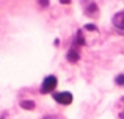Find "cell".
<instances>
[{
	"label": "cell",
	"mask_w": 124,
	"mask_h": 119,
	"mask_svg": "<svg viewBox=\"0 0 124 119\" xmlns=\"http://www.w3.org/2000/svg\"><path fill=\"white\" fill-rule=\"evenodd\" d=\"M38 5H39L42 9H46V8H49V5H50V0H38Z\"/></svg>",
	"instance_id": "obj_11"
},
{
	"label": "cell",
	"mask_w": 124,
	"mask_h": 119,
	"mask_svg": "<svg viewBox=\"0 0 124 119\" xmlns=\"http://www.w3.org/2000/svg\"><path fill=\"white\" fill-rule=\"evenodd\" d=\"M85 42H86V39H85V36H83V31L82 30H77V33L74 35V38H72V44L71 46H74V47H82L85 46Z\"/></svg>",
	"instance_id": "obj_6"
},
{
	"label": "cell",
	"mask_w": 124,
	"mask_h": 119,
	"mask_svg": "<svg viewBox=\"0 0 124 119\" xmlns=\"http://www.w3.org/2000/svg\"><path fill=\"white\" fill-rule=\"evenodd\" d=\"M42 119H60V116H44Z\"/></svg>",
	"instance_id": "obj_13"
},
{
	"label": "cell",
	"mask_w": 124,
	"mask_h": 119,
	"mask_svg": "<svg viewBox=\"0 0 124 119\" xmlns=\"http://www.w3.org/2000/svg\"><path fill=\"white\" fill-rule=\"evenodd\" d=\"M83 13L86 17H97L99 16V6L94 2H86L83 6Z\"/></svg>",
	"instance_id": "obj_4"
},
{
	"label": "cell",
	"mask_w": 124,
	"mask_h": 119,
	"mask_svg": "<svg viewBox=\"0 0 124 119\" xmlns=\"http://www.w3.org/2000/svg\"><path fill=\"white\" fill-rule=\"evenodd\" d=\"M112 25L119 31V33H123V31H124V9L118 11L112 17Z\"/></svg>",
	"instance_id": "obj_3"
},
{
	"label": "cell",
	"mask_w": 124,
	"mask_h": 119,
	"mask_svg": "<svg viewBox=\"0 0 124 119\" xmlns=\"http://www.w3.org/2000/svg\"><path fill=\"white\" fill-rule=\"evenodd\" d=\"M0 119H6V114H2V116H0Z\"/></svg>",
	"instance_id": "obj_14"
},
{
	"label": "cell",
	"mask_w": 124,
	"mask_h": 119,
	"mask_svg": "<svg viewBox=\"0 0 124 119\" xmlns=\"http://www.w3.org/2000/svg\"><path fill=\"white\" fill-rule=\"evenodd\" d=\"M115 85L124 88V74H118V75L115 77Z\"/></svg>",
	"instance_id": "obj_9"
},
{
	"label": "cell",
	"mask_w": 124,
	"mask_h": 119,
	"mask_svg": "<svg viewBox=\"0 0 124 119\" xmlns=\"http://www.w3.org/2000/svg\"><path fill=\"white\" fill-rule=\"evenodd\" d=\"M52 97H54V100L57 102L58 105H63V107H68V105H71V104H72V100H74L72 92H69V91L54 92V94H52Z\"/></svg>",
	"instance_id": "obj_2"
},
{
	"label": "cell",
	"mask_w": 124,
	"mask_h": 119,
	"mask_svg": "<svg viewBox=\"0 0 124 119\" xmlns=\"http://www.w3.org/2000/svg\"><path fill=\"white\" fill-rule=\"evenodd\" d=\"M83 30H86V31H93V33H96V31H97V27H96L94 24H86V25L83 27Z\"/></svg>",
	"instance_id": "obj_10"
},
{
	"label": "cell",
	"mask_w": 124,
	"mask_h": 119,
	"mask_svg": "<svg viewBox=\"0 0 124 119\" xmlns=\"http://www.w3.org/2000/svg\"><path fill=\"white\" fill-rule=\"evenodd\" d=\"M57 85H58V78L57 75H47L41 83V88H39V92L41 94H54L55 89H57Z\"/></svg>",
	"instance_id": "obj_1"
},
{
	"label": "cell",
	"mask_w": 124,
	"mask_h": 119,
	"mask_svg": "<svg viewBox=\"0 0 124 119\" xmlns=\"http://www.w3.org/2000/svg\"><path fill=\"white\" fill-rule=\"evenodd\" d=\"M66 60H68V63L76 64L77 61L80 60V49H79V47L71 46V47H69V50L66 52Z\"/></svg>",
	"instance_id": "obj_5"
},
{
	"label": "cell",
	"mask_w": 124,
	"mask_h": 119,
	"mask_svg": "<svg viewBox=\"0 0 124 119\" xmlns=\"http://www.w3.org/2000/svg\"><path fill=\"white\" fill-rule=\"evenodd\" d=\"M60 3H61V5H71L72 0H60Z\"/></svg>",
	"instance_id": "obj_12"
},
{
	"label": "cell",
	"mask_w": 124,
	"mask_h": 119,
	"mask_svg": "<svg viewBox=\"0 0 124 119\" xmlns=\"http://www.w3.org/2000/svg\"><path fill=\"white\" fill-rule=\"evenodd\" d=\"M115 110H116V116H118L119 119H124V96L118 99Z\"/></svg>",
	"instance_id": "obj_7"
},
{
	"label": "cell",
	"mask_w": 124,
	"mask_h": 119,
	"mask_svg": "<svg viewBox=\"0 0 124 119\" xmlns=\"http://www.w3.org/2000/svg\"><path fill=\"white\" fill-rule=\"evenodd\" d=\"M21 108L22 110H28V111H33L35 108H36V104H35L33 100H28V99H25V100H21Z\"/></svg>",
	"instance_id": "obj_8"
}]
</instances>
